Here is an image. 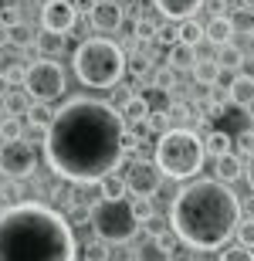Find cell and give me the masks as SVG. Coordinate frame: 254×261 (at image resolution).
I'll return each mask as SVG.
<instances>
[{"instance_id":"1","label":"cell","mask_w":254,"mask_h":261,"mask_svg":"<svg viewBox=\"0 0 254 261\" xmlns=\"http://www.w3.org/2000/svg\"><path fill=\"white\" fill-rule=\"evenodd\" d=\"M126 119L102 98H71L44 133L48 166L65 184H98L126 160Z\"/></svg>"},{"instance_id":"2","label":"cell","mask_w":254,"mask_h":261,"mask_svg":"<svg viewBox=\"0 0 254 261\" xmlns=\"http://www.w3.org/2000/svg\"><path fill=\"white\" fill-rule=\"evenodd\" d=\"M241 224V200L220 180H193L170 203V227L193 251H224Z\"/></svg>"},{"instance_id":"3","label":"cell","mask_w":254,"mask_h":261,"mask_svg":"<svg viewBox=\"0 0 254 261\" xmlns=\"http://www.w3.org/2000/svg\"><path fill=\"white\" fill-rule=\"evenodd\" d=\"M78 241L68 217L48 203L20 200L0 211V261H75Z\"/></svg>"},{"instance_id":"4","label":"cell","mask_w":254,"mask_h":261,"mask_svg":"<svg viewBox=\"0 0 254 261\" xmlns=\"http://www.w3.org/2000/svg\"><path fill=\"white\" fill-rule=\"evenodd\" d=\"M126 51L108 38H88L75 48V75L88 88H116L126 78Z\"/></svg>"},{"instance_id":"5","label":"cell","mask_w":254,"mask_h":261,"mask_svg":"<svg viewBox=\"0 0 254 261\" xmlns=\"http://www.w3.org/2000/svg\"><path fill=\"white\" fill-rule=\"evenodd\" d=\"M204 160H207L204 139L193 129H170V133H163L156 139L153 163L170 180H190V176H196L204 170Z\"/></svg>"},{"instance_id":"6","label":"cell","mask_w":254,"mask_h":261,"mask_svg":"<svg viewBox=\"0 0 254 261\" xmlns=\"http://www.w3.org/2000/svg\"><path fill=\"white\" fill-rule=\"evenodd\" d=\"M92 227L105 244H126L139 234V224L129 211V200H102L92 207Z\"/></svg>"},{"instance_id":"7","label":"cell","mask_w":254,"mask_h":261,"mask_svg":"<svg viewBox=\"0 0 254 261\" xmlns=\"http://www.w3.org/2000/svg\"><path fill=\"white\" fill-rule=\"evenodd\" d=\"M24 88H27V95L34 102H54V98L65 95V88H68V75H65V68L58 65L54 58H38L27 65V75H24Z\"/></svg>"},{"instance_id":"8","label":"cell","mask_w":254,"mask_h":261,"mask_svg":"<svg viewBox=\"0 0 254 261\" xmlns=\"http://www.w3.org/2000/svg\"><path fill=\"white\" fill-rule=\"evenodd\" d=\"M38 166V153L27 139H17V143H4L0 146V173L7 180H27Z\"/></svg>"},{"instance_id":"9","label":"cell","mask_w":254,"mask_h":261,"mask_svg":"<svg viewBox=\"0 0 254 261\" xmlns=\"http://www.w3.org/2000/svg\"><path fill=\"white\" fill-rule=\"evenodd\" d=\"M78 24V10L71 0H44L41 7V31H51V34H65L68 38Z\"/></svg>"},{"instance_id":"10","label":"cell","mask_w":254,"mask_h":261,"mask_svg":"<svg viewBox=\"0 0 254 261\" xmlns=\"http://www.w3.org/2000/svg\"><path fill=\"white\" fill-rule=\"evenodd\" d=\"M126 187L132 197H153L163 187V173L153 160H136V163L126 170Z\"/></svg>"},{"instance_id":"11","label":"cell","mask_w":254,"mask_h":261,"mask_svg":"<svg viewBox=\"0 0 254 261\" xmlns=\"http://www.w3.org/2000/svg\"><path fill=\"white\" fill-rule=\"evenodd\" d=\"M122 24H126V10L119 0H98L95 10L88 14V28L95 31H119Z\"/></svg>"},{"instance_id":"12","label":"cell","mask_w":254,"mask_h":261,"mask_svg":"<svg viewBox=\"0 0 254 261\" xmlns=\"http://www.w3.org/2000/svg\"><path fill=\"white\" fill-rule=\"evenodd\" d=\"M153 4L163 17L176 20V24H183V20L196 17V10H204V0H153Z\"/></svg>"},{"instance_id":"13","label":"cell","mask_w":254,"mask_h":261,"mask_svg":"<svg viewBox=\"0 0 254 261\" xmlns=\"http://www.w3.org/2000/svg\"><path fill=\"white\" fill-rule=\"evenodd\" d=\"M227 98H231L237 109H251L254 106V75L237 71V75L227 82Z\"/></svg>"},{"instance_id":"14","label":"cell","mask_w":254,"mask_h":261,"mask_svg":"<svg viewBox=\"0 0 254 261\" xmlns=\"http://www.w3.org/2000/svg\"><path fill=\"white\" fill-rule=\"evenodd\" d=\"M196 48H190V44H183V41H176L173 48L166 51V65L173 68V71H193L196 65Z\"/></svg>"},{"instance_id":"15","label":"cell","mask_w":254,"mask_h":261,"mask_svg":"<svg viewBox=\"0 0 254 261\" xmlns=\"http://www.w3.org/2000/svg\"><path fill=\"white\" fill-rule=\"evenodd\" d=\"M214 173H217V180L220 184H234V180H241L244 176V163H241V156H234V153H227V156H220V160H214Z\"/></svg>"},{"instance_id":"16","label":"cell","mask_w":254,"mask_h":261,"mask_svg":"<svg viewBox=\"0 0 254 261\" xmlns=\"http://www.w3.org/2000/svg\"><path fill=\"white\" fill-rule=\"evenodd\" d=\"M95 190H98V200H126V194H129L126 176H119V173H105L95 184Z\"/></svg>"},{"instance_id":"17","label":"cell","mask_w":254,"mask_h":261,"mask_svg":"<svg viewBox=\"0 0 254 261\" xmlns=\"http://www.w3.org/2000/svg\"><path fill=\"white\" fill-rule=\"evenodd\" d=\"M207 31V41L210 44H217V48H224V44H231L234 41V24H231V17H210V24H204Z\"/></svg>"},{"instance_id":"18","label":"cell","mask_w":254,"mask_h":261,"mask_svg":"<svg viewBox=\"0 0 254 261\" xmlns=\"http://www.w3.org/2000/svg\"><path fill=\"white\" fill-rule=\"evenodd\" d=\"M119 112H122V119H126V126H136V122H149V116H153V106H149L146 95H132L126 106L119 109Z\"/></svg>"},{"instance_id":"19","label":"cell","mask_w":254,"mask_h":261,"mask_svg":"<svg viewBox=\"0 0 254 261\" xmlns=\"http://www.w3.org/2000/svg\"><path fill=\"white\" fill-rule=\"evenodd\" d=\"M31 106H34V98L27 95V88H10L7 95H4V112L7 116H27L31 112Z\"/></svg>"},{"instance_id":"20","label":"cell","mask_w":254,"mask_h":261,"mask_svg":"<svg viewBox=\"0 0 254 261\" xmlns=\"http://www.w3.org/2000/svg\"><path fill=\"white\" fill-rule=\"evenodd\" d=\"M4 34H7V44H10V48H17V51H27L31 44H34V38H38V34H34V28H31V24H24V20H20V24H14V28H7Z\"/></svg>"},{"instance_id":"21","label":"cell","mask_w":254,"mask_h":261,"mask_svg":"<svg viewBox=\"0 0 254 261\" xmlns=\"http://www.w3.org/2000/svg\"><path fill=\"white\" fill-rule=\"evenodd\" d=\"M54 116H58V112H54L48 102H34V106H31V112H27V122L38 129V133H48L51 122H54Z\"/></svg>"},{"instance_id":"22","label":"cell","mask_w":254,"mask_h":261,"mask_svg":"<svg viewBox=\"0 0 254 261\" xmlns=\"http://www.w3.org/2000/svg\"><path fill=\"white\" fill-rule=\"evenodd\" d=\"M231 136L227 133H220V129H214V133H207L204 136V149H207V156H214V160H220V156H227L231 153Z\"/></svg>"},{"instance_id":"23","label":"cell","mask_w":254,"mask_h":261,"mask_svg":"<svg viewBox=\"0 0 254 261\" xmlns=\"http://www.w3.org/2000/svg\"><path fill=\"white\" fill-rule=\"evenodd\" d=\"M65 34H51V31H41L38 38H34V44H38V51L44 55V58H54V55H61L65 51Z\"/></svg>"},{"instance_id":"24","label":"cell","mask_w":254,"mask_h":261,"mask_svg":"<svg viewBox=\"0 0 254 261\" xmlns=\"http://www.w3.org/2000/svg\"><path fill=\"white\" fill-rule=\"evenodd\" d=\"M220 71L224 68L217 65V58H200L193 65V78H196V85H214L217 78H220Z\"/></svg>"},{"instance_id":"25","label":"cell","mask_w":254,"mask_h":261,"mask_svg":"<svg viewBox=\"0 0 254 261\" xmlns=\"http://www.w3.org/2000/svg\"><path fill=\"white\" fill-rule=\"evenodd\" d=\"M136 261H170V251L156 238H146V241L136 248Z\"/></svg>"},{"instance_id":"26","label":"cell","mask_w":254,"mask_h":261,"mask_svg":"<svg viewBox=\"0 0 254 261\" xmlns=\"http://www.w3.org/2000/svg\"><path fill=\"white\" fill-rule=\"evenodd\" d=\"M244 61H247L244 51L237 48L234 41H231V44H224V48H217V65H220V68H231V71H237Z\"/></svg>"},{"instance_id":"27","label":"cell","mask_w":254,"mask_h":261,"mask_svg":"<svg viewBox=\"0 0 254 261\" xmlns=\"http://www.w3.org/2000/svg\"><path fill=\"white\" fill-rule=\"evenodd\" d=\"M204 38H207V31H204V24H200L196 17H190V20H183V24H180V41H183V44L196 48Z\"/></svg>"},{"instance_id":"28","label":"cell","mask_w":254,"mask_h":261,"mask_svg":"<svg viewBox=\"0 0 254 261\" xmlns=\"http://www.w3.org/2000/svg\"><path fill=\"white\" fill-rule=\"evenodd\" d=\"M17 139H24L20 119L17 116H4V119H0V146H4V143H17Z\"/></svg>"},{"instance_id":"29","label":"cell","mask_w":254,"mask_h":261,"mask_svg":"<svg viewBox=\"0 0 254 261\" xmlns=\"http://www.w3.org/2000/svg\"><path fill=\"white\" fill-rule=\"evenodd\" d=\"M129 211H132V217H136L139 227H143L149 217H156V211H153V197H132V200H129Z\"/></svg>"},{"instance_id":"30","label":"cell","mask_w":254,"mask_h":261,"mask_svg":"<svg viewBox=\"0 0 254 261\" xmlns=\"http://www.w3.org/2000/svg\"><path fill=\"white\" fill-rule=\"evenodd\" d=\"M108 244L102 241V238H95V241H85V248H81V261H108Z\"/></svg>"},{"instance_id":"31","label":"cell","mask_w":254,"mask_h":261,"mask_svg":"<svg viewBox=\"0 0 254 261\" xmlns=\"http://www.w3.org/2000/svg\"><path fill=\"white\" fill-rule=\"evenodd\" d=\"M149 82H153V88H159V92H170V88H176V71L170 65H163L149 75Z\"/></svg>"},{"instance_id":"32","label":"cell","mask_w":254,"mask_h":261,"mask_svg":"<svg viewBox=\"0 0 254 261\" xmlns=\"http://www.w3.org/2000/svg\"><path fill=\"white\" fill-rule=\"evenodd\" d=\"M156 28H159V24H153V20H146V17H139L136 24H132V38H136L139 44H146V41H156Z\"/></svg>"},{"instance_id":"33","label":"cell","mask_w":254,"mask_h":261,"mask_svg":"<svg viewBox=\"0 0 254 261\" xmlns=\"http://www.w3.org/2000/svg\"><path fill=\"white\" fill-rule=\"evenodd\" d=\"M156 41H159V44H166V48H173L176 41H180V24H176V20L159 24V28H156Z\"/></svg>"},{"instance_id":"34","label":"cell","mask_w":254,"mask_h":261,"mask_svg":"<svg viewBox=\"0 0 254 261\" xmlns=\"http://www.w3.org/2000/svg\"><path fill=\"white\" fill-rule=\"evenodd\" d=\"M231 24H234V31H247V34H251L254 31V10L237 7L234 14H231Z\"/></svg>"},{"instance_id":"35","label":"cell","mask_w":254,"mask_h":261,"mask_svg":"<svg viewBox=\"0 0 254 261\" xmlns=\"http://www.w3.org/2000/svg\"><path fill=\"white\" fill-rule=\"evenodd\" d=\"M217 261H254V251H247L241 244H227L224 251L217 254Z\"/></svg>"},{"instance_id":"36","label":"cell","mask_w":254,"mask_h":261,"mask_svg":"<svg viewBox=\"0 0 254 261\" xmlns=\"http://www.w3.org/2000/svg\"><path fill=\"white\" fill-rule=\"evenodd\" d=\"M143 227H146V238H156V241L163 238V234L173 231V227H170V217H149Z\"/></svg>"},{"instance_id":"37","label":"cell","mask_w":254,"mask_h":261,"mask_svg":"<svg viewBox=\"0 0 254 261\" xmlns=\"http://www.w3.org/2000/svg\"><path fill=\"white\" fill-rule=\"evenodd\" d=\"M234 238H237V244H241V248L254 251V221H251V217L237 224V234H234Z\"/></svg>"},{"instance_id":"38","label":"cell","mask_w":254,"mask_h":261,"mask_svg":"<svg viewBox=\"0 0 254 261\" xmlns=\"http://www.w3.org/2000/svg\"><path fill=\"white\" fill-rule=\"evenodd\" d=\"M126 71H132L136 78H149V75H153V65H149V58H143V55H136V58H129Z\"/></svg>"},{"instance_id":"39","label":"cell","mask_w":254,"mask_h":261,"mask_svg":"<svg viewBox=\"0 0 254 261\" xmlns=\"http://www.w3.org/2000/svg\"><path fill=\"white\" fill-rule=\"evenodd\" d=\"M20 197H24V194H20L17 180H7V184L0 187V200H7V207H10V203H20Z\"/></svg>"},{"instance_id":"40","label":"cell","mask_w":254,"mask_h":261,"mask_svg":"<svg viewBox=\"0 0 254 261\" xmlns=\"http://www.w3.org/2000/svg\"><path fill=\"white\" fill-rule=\"evenodd\" d=\"M234 143H237V153L251 160V156H254V129H244V133L237 136Z\"/></svg>"},{"instance_id":"41","label":"cell","mask_w":254,"mask_h":261,"mask_svg":"<svg viewBox=\"0 0 254 261\" xmlns=\"http://www.w3.org/2000/svg\"><path fill=\"white\" fill-rule=\"evenodd\" d=\"M14 24H20V10L14 7V4H7V7H0V28L7 31V28H14Z\"/></svg>"},{"instance_id":"42","label":"cell","mask_w":254,"mask_h":261,"mask_svg":"<svg viewBox=\"0 0 254 261\" xmlns=\"http://www.w3.org/2000/svg\"><path fill=\"white\" fill-rule=\"evenodd\" d=\"M71 4H75V10H78V14H92L98 0H71Z\"/></svg>"},{"instance_id":"43","label":"cell","mask_w":254,"mask_h":261,"mask_svg":"<svg viewBox=\"0 0 254 261\" xmlns=\"http://www.w3.org/2000/svg\"><path fill=\"white\" fill-rule=\"evenodd\" d=\"M244 180H247V187L254 190V156H251V160L244 163Z\"/></svg>"},{"instance_id":"44","label":"cell","mask_w":254,"mask_h":261,"mask_svg":"<svg viewBox=\"0 0 254 261\" xmlns=\"http://www.w3.org/2000/svg\"><path fill=\"white\" fill-rule=\"evenodd\" d=\"M10 88H14V85H10V82H7V75H4V71H0V102H4V95H7Z\"/></svg>"},{"instance_id":"45","label":"cell","mask_w":254,"mask_h":261,"mask_svg":"<svg viewBox=\"0 0 254 261\" xmlns=\"http://www.w3.org/2000/svg\"><path fill=\"white\" fill-rule=\"evenodd\" d=\"M241 214H247V217L254 221V197H247V200L241 203Z\"/></svg>"},{"instance_id":"46","label":"cell","mask_w":254,"mask_h":261,"mask_svg":"<svg viewBox=\"0 0 254 261\" xmlns=\"http://www.w3.org/2000/svg\"><path fill=\"white\" fill-rule=\"evenodd\" d=\"M4 116H7V112H4V102H0V119H4Z\"/></svg>"},{"instance_id":"47","label":"cell","mask_w":254,"mask_h":261,"mask_svg":"<svg viewBox=\"0 0 254 261\" xmlns=\"http://www.w3.org/2000/svg\"><path fill=\"white\" fill-rule=\"evenodd\" d=\"M251 41H254V31H251Z\"/></svg>"}]
</instances>
